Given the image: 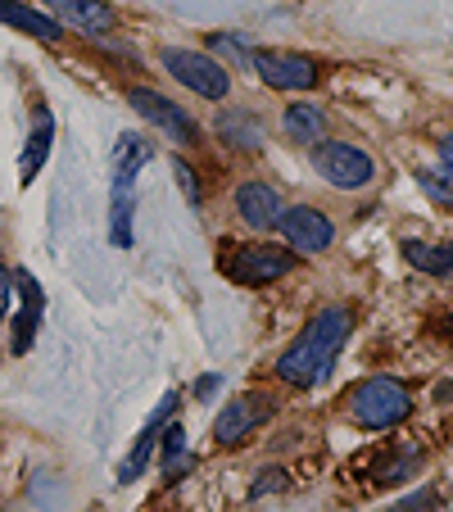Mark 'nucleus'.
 Masks as SVG:
<instances>
[{
    "mask_svg": "<svg viewBox=\"0 0 453 512\" xmlns=\"http://www.w3.org/2000/svg\"><path fill=\"white\" fill-rule=\"evenodd\" d=\"M250 68L277 91H313L318 87V64H313L309 55H290V50H254Z\"/></svg>",
    "mask_w": 453,
    "mask_h": 512,
    "instance_id": "0eeeda50",
    "label": "nucleus"
},
{
    "mask_svg": "<svg viewBox=\"0 0 453 512\" xmlns=\"http://www.w3.org/2000/svg\"><path fill=\"white\" fill-rule=\"evenodd\" d=\"M41 5H50L68 28L91 32V37H100V32L114 28V10H109L105 0H41Z\"/></svg>",
    "mask_w": 453,
    "mask_h": 512,
    "instance_id": "f8f14e48",
    "label": "nucleus"
},
{
    "mask_svg": "<svg viewBox=\"0 0 453 512\" xmlns=\"http://www.w3.org/2000/svg\"><path fill=\"white\" fill-rule=\"evenodd\" d=\"M313 168L340 191H358L372 182V155L345 141H318L313 145Z\"/></svg>",
    "mask_w": 453,
    "mask_h": 512,
    "instance_id": "423d86ee",
    "label": "nucleus"
},
{
    "mask_svg": "<svg viewBox=\"0 0 453 512\" xmlns=\"http://www.w3.org/2000/svg\"><path fill=\"white\" fill-rule=\"evenodd\" d=\"M349 331H354V313L345 304H327L322 313H313V322L295 336V345L281 354L277 363V377L286 386H299V390H313L318 381H327L331 363L336 354L345 349Z\"/></svg>",
    "mask_w": 453,
    "mask_h": 512,
    "instance_id": "f257e3e1",
    "label": "nucleus"
},
{
    "mask_svg": "<svg viewBox=\"0 0 453 512\" xmlns=\"http://www.w3.org/2000/svg\"><path fill=\"white\" fill-rule=\"evenodd\" d=\"M404 254L413 259V268L449 277L453 272V245H422V241H404Z\"/></svg>",
    "mask_w": 453,
    "mask_h": 512,
    "instance_id": "a211bd4d",
    "label": "nucleus"
},
{
    "mask_svg": "<svg viewBox=\"0 0 453 512\" xmlns=\"http://www.w3.org/2000/svg\"><path fill=\"white\" fill-rule=\"evenodd\" d=\"M277 232H281V241H286V250H299V254H322L331 241H336L331 218L318 213V209H309V204H290V209H281Z\"/></svg>",
    "mask_w": 453,
    "mask_h": 512,
    "instance_id": "6e6552de",
    "label": "nucleus"
},
{
    "mask_svg": "<svg viewBox=\"0 0 453 512\" xmlns=\"http://www.w3.org/2000/svg\"><path fill=\"white\" fill-rule=\"evenodd\" d=\"M236 213H241L250 227H277L281 200H277V191H272V186L241 182V186H236Z\"/></svg>",
    "mask_w": 453,
    "mask_h": 512,
    "instance_id": "ddd939ff",
    "label": "nucleus"
},
{
    "mask_svg": "<svg viewBox=\"0 0 453 512\" xmlns=\"http://www.w3.org/2000/svg\"><path fill=\"white\" fill-rule=\"evenodd\" d=\"M127 100H132L136 114H145L150 123L159 127V132H168L173 141H182V145H195V136H200V132H195V123L186 118V109H177L173 100H164L159 91H145V87H132V91H127Z\"/></svg>",
    "mask_w": 453,
    "mask_h": 512,
    "instance_id": "9d476101",
    "label": "nucleus"
},
{
    "mask_svg": "<svg viewBox=\"0 0 453 512\" xmlns=\"http://www.w3.org/2000/svg\"><path fill=\"white\" fill-rule=\"evenodd\" d=\"M290 268H295V259L281 245H232L222 259V272L241 286H268V281L286 277Z\"/></svg>",
    "mask_w": 453,
    "mask_h": 512,
    "instance_id": "39448f33",
    "label": "nucleus"
},
{
    "mask_svg": "<svg viewBox=\"0 0 453 512\" xmlns=\"http://www.w3.org/2000/svg\"><path fill=\"white\" fill-rule=\"evenodd\" d=\"M159 64L173 73L182 87H191L195 96L204 100H222L227 91H232V78H227V68L218 64V59L200 55V50H177V46H164L159 50Z\"/></svg>",
    "mask_w": 453,
    "mask_h": 512,
    "instance_id": "20e7f679",
    "label": "nucleus"
},
{
    "mask_svg": "<svg viewBox=\"0 0 453 512\" xmlns=\"http://www.w3.org/2000/svg\"><path fill=\"white\" fill-rule=\"evenodd\" d=\"M422 182V191L431 195L435 204H444V209H453V168H444V173H422L417 177Z\"/></svg>",
    "mask_w": 453,
    "mask_h": 512,
    "instance_id": "aec40b11",
    "label": "nucleus"
},
{
    "mask_svg": "<svg viewBox=\"0 0 453 512\" xmlns=\"http://www.w3.org/2000/svg\"><path fill=\"white\" fill-rule=\"evenodd\" d=\"M164 449H168V472H177V458H182V449H186V431L177 422H168V431H164Z\"/></svg>",
    "mask_w": 453,
    "mask_h": 512,
    "instance_id": "412c9836",
    "label": "nucleus"
},
{
    "mask_svg": "<svg viewBox=\"0 0 453 512\" xmlns=\"http://www.w3.org/2000/svg\"><path fill=\"white\" fill-rule=\"evenodd\" d=\"M268 417H272V399L241 395L218 413V422H213V440H218V445H241L245 435H250L254 426H263Z\"/></svg>",
    "mask_w": 453,
    "mask_h": 512,
    "instance_id": "1a4fd4ad",
    "label": "nucleus"
},
{
    "mask_svg": "<svg viewBox=\"0 0 453 512\" xmlns=\"http://www.w3.org/2000/svg\"><path fill=\"white\" fill-rule=\"evenodd\" d=\"M449 327H453V318H449Z\"/></svg>",
    "mask_w": 453,
    "mask_h": 512,
    "instance_id": "393cba45",
    "label": "nucleus"
},
{
    "mask_svg": "<svg viewBox=\"0 0 453 512\" xmlns=\"http://www.w3.org/2000/svg\"><path fill=\"white\" fill-rule=\"evenodd\" d=\"M177 177H182V186H186V195H191V204H200V186H195L191 164H182V159H177Z\"/></svg>",
    "mask_w": 453,
    "mask_h": 512,
    "instance_id": "4be33fe9",
    "label": "nucleus"
},
{
    "mask_svg": "<svg viewBox=\"0 0 453 512\" xmlns=\"http://www.w3.org/2000/svg\"><path fill=\"white\" fill-rule=\"evenodd\" d=\"M281 127H286V136H295V141H318L322 127H327V114H322L318 105H290Z\"/></svg>",
    "mask_w": 453,
    "mask_h": 512,
    "instance_id": "f3484780",
    "label": "nucleus"
},
{
    "mask_svg": "<svg viewBox=\"0 0 453 512\" xmlns=\"http://www.w3.org/2000/svg\"><path fill=\"white\" fill-rule=\"evenodd\" d=\"M173 408H177V395H173V390H168V395L159 399L155 417H150V422H145V431L136 435L132 454L123 458V467H118V481H123V485H132L136 476L145 472V463H150V454H155V440H159V431H168V422H173Z\"/></svg>",
    "mask_w": 453,
    "mask_h": 512,
    "instance_id": "9b49d317",
    "label": "nucleus"
},
{
    "mask_svg": "<svg viewBox=\"0 0 453 512\" xmlns=\"http://www.w3.org/2000/svg\"><path fill=\"white\" fill-rule=\"evenodd\" d=\"M222 136H227V141L232 145H241V150H254V145L263 141V132H259V123H254V114H241V109H236V114H227L222 118V127H218Z\"/></svg>",
    "mask_w": 453,
    "mask_h": 512,
    "instance_id": "6ab92c4d",
    "label": "nucleus"
},
{
    "mask_svg": "<svg viewBox=\"0 0 453 512\" xmlns=\"http://www.w3.org/2000/svg\"><path fill=\"white\" fill-rule=\"evenodd\" d=\"M50 136H55V118H50L46 109H37V123H32V136H28V145H23V159H19V182H23V186L37 177L41 164H46Z\"/></svg>",
    "mask_w": 453,
    "mask_h": 512,
    "instance_id": "dca6fc26",
    "label": "nucleus"
},
{
    "mask_svg": "<svg viewBox=\"0 0 453 512\" xmlns=\"http://www.w3.org/2000/svg\"><path fill=\"white\" fill-rule=\"evenodd\" d=\"M0 23H10V28H23L41 41H59L64 37V23L50 19V14L32 10V5H19V0H0Z\"/></svg>",
    "mask_w": 453,
    "mask_h": 512,
    "instance_id": "2eb2a0df",
    "label": "nucleus"
},
{
    "mask_svg": "<svg viewBox=\"0 0 453 512\" xmlns=\"http://www.w3.org/2000/svg\"><path fill=\"white\" fill-rule=\"evenodd\" d=\"M10 286H14V281H10V272L0 268V318H5V309H10Z\"/></svg>",
    "mask_w": 453,
    "mask_h": 512,
    "instance_id": "5701e85b",
    "label": "nucleus"
},
{
    "mask_svg": "<svg viewBox=\"0 0 453 512\" xmlns=\"http://www.w3.org/2000/svg\"><path fill=\"white\" fill-rule=\"evenodd\" d=\"M150 145L136 132H123L114 145V164H109V241L118 250L132 245V223H136V177H141Z\"/></svg>",
    "mask_w": 453,
    "mask_h": 512,
    "instance_id": "f03ea898",
    "label": "nucleus"
},
{
    "mask_svg": "<svg viewBox=\"0 0 453 512\" xmlns=\"http://www.w3.org/2000/svg\"><path fill=\"white\" fill-rule=\"evenodd\" d=\"M19 281V295H23V309H19V322H14V354H28L32 349V336H37V322H41V286L32 272H14Z\"/></svg>",
    "mask_w": 453,
    "mask_h": 512,
    "instance_id": "4468645a",
    "label": "nucleus"
},
{
    "mask_svg": "<svg viewBox=\"0 0 453 512\" xmlns=\"http://www.w3.org/2000/svg\"><path fill=\"white\" fill-rule=\"evenodd\" d=\"M349 413H354V422L367 426V431H386V426H399L413 413V395H408V386H399L395 377H372L354 390Z\"/></svg>",
    "mask_w": 453,
    "mask_h": 512,
    "instance_id": "7ed1b4c3",
    "label": "nucleus"
},
{
    "mask_svg": "<svg viewBox=\"0 0 453 512\" xmlns=\"http://www.w3.org/2000/svg\"><path fill=\"white\" fill-rule=\"evenodd\" d=\"M440 159H444V168H453V132L440 136Z\"/></svg>",
    "mask_w": 453,
    "mask_h": 512,
    "instance_id": "b1692460",
    "label": "nucleus"
}]
</instances>
